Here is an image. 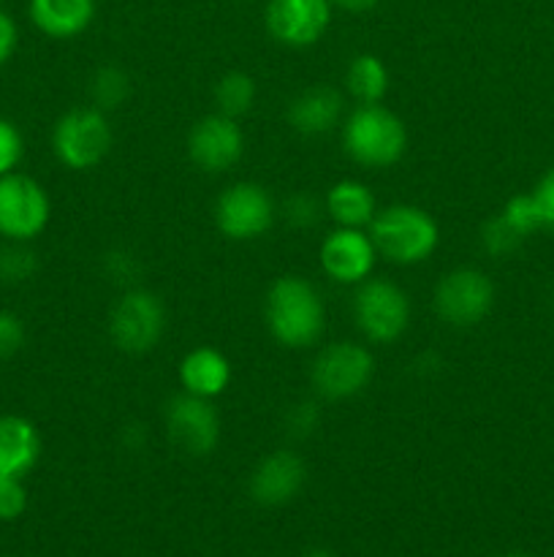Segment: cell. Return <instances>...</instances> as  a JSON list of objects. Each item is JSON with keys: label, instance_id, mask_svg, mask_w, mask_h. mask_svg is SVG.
<instances>
[{"label": "cell", "instance_id": "13", "mask_svg": "<svg viewBox=\"0 0 554 557\" xmlns=\"http://www.w3.org/2000/svg\"><path fill=\"white\" fill-rule=\"evenodd\" d=\"M266 30L286 47H313L331 22V0H269Z\"/></svg>", "mask_w": 554, "mask_h": 557}, {"label": "cell", "instance_id": "36", "mask_svg": "<svg viewBox=\"0 0 554 557\" xmlns=\"http://www.w3.org/2000/svg\"><path fill=\"white\" fill-rule=\"evenodd\" d=\"M304 557H331V555L326 553V549H310V553L304 555Z\"/></svg>", "mask_w": 554, "mask_h": 557}, {"label": "cell", "instance_id": "26", "mask_svg": "<svg viewBox=\"0 0 554 557\" xmlns=\"http://www.w3.org/2000/svg\"><path fill=\"white\" fill-rule=\"evenodd\" d=\"M500 215L521 234V237H530L532 232L541 228V215H538V207L532 194H521V196H511L505 201V207L500 210Z\"/></svg>", "mask_w": 554, "mask_h": 557}, {"label": "cell", "instance_id": "1", "mask_svg": "<svg viewBox=\"0 0 554 557\" xmlns=\"http://www.w3.org/2000/svg\"><path fill=\"white\" fill-rule=\"evenodd\" d=\"M264 319L269 335L286 348H307L324 335V299L304 277H277L266 292Z\"/></svg>", "mask_w": 554, "mask_h": 557}, {"label": "cell", "instance_id": "5", "mask_svg": "<svg viewBox=\"0 0 554 557\" xmlns=\"http://www.w3.org/2000/svg\"><path fill=\"white\" fill-rule=\"evenodd\" d=\"M353 319L362 335L373 343H394L411 324V299L386 277H367L353 297Z\"/></svg>", "mask_w": 554, "mask_h": 557}, {"label": "cell", "instance_id": "30", "mask_svg": "<svg viewBox=\"0 0 554 557\" xmlns=\"http://www.w3.org/2000/svg\"><path fill=\"white\" fill-rule=\"evenodd\" d=\"M22 346H25V324L20 315L0 310V362L14 357Z\"/></svg>", "mask_w": 554, "mask_h": 557}, {"label": "cell", "instance_id": "18", "mask_svg": "<svg viewBox=\"0 0 554 557\" xmlns=\"http://www.w3.org/2000/svg\"><path fill=\"white\" fill-rule=\"evenodd\" d=\"M179 384L188 395L212 400V397L223 395L231 384V364L215 348H193L179 362Z\"/></svg>", "mask_w": 554, "mask_h": 557}, {"label": "cell", "instance_id": "29", "mask_svg": "<svg viewBox=\"0 0 554 557\" xmlns=\"http://www.w3.org/2000/svg\"><path fill=\"white\" fill-rule=\"evenodd\" d=\"M103 270H106L112 283L130 286V283H136V277H139L141 264L134 253H128V250H112V253L106 256V261H103Z\"/></svg>", "mask_w": 554, "mask_h": 557}, {"label": "cell", "instance_id": "6", "mask_svg": "<svg viewBox=\"0 0 554 557\" xmlns=\"http://www.w3.org/2000/svg\"><path fill=\"white\" fill-rule=\"evenodd\" d=\"M166 332V308L155 292L128 288L109 313V337L125 354H147Z\"/></svg>", "mask_w": 554, "mask_h": 557}, {"label": "cell", "instance_id": "10", "mask_svg": "<svg viewBox=\"0 0 554 557\" xmlns=\"http://www.w3.org/2000/svg\"><path fill=\"white\" fill-rule=\"evenodd\" d=\"M215 223L228 239L248 243L264 237L275 223V201L259 183H234L217 196Z\"/></svg>", "mask_w": 554, "mask_h": 557}, {"label": "cell", "instance_id": "14", "mask_svg": "<svg viewBox=\"0 0 554 557\" xmlns=\"http://www.w3.org/2000/svg\"><path fill=\"white\" fill-rule=\"evenodd\" d=\"M375 259H378V248L373 237L364 234V228L337 226L335 232L326 234L320 245V267L331 281L342 286H358L367 281Z\"/></svg>", "mask_w": 554, "mask_h": 557}, {"label": "cell", "instance_id": "15", "mask_svg": "<svg viewBox=\"0 0 554 557\" xmlns=\"http://www.w3.org/2000/svg\"><path fill=\"white\" fill-rule=\"evenodd\" d=\"M307 468L293 451H272L250 476V495L264 506H282L304 487Z\"/></svg>", "mask_w": 554, "mask_h": 557}, {"label": "cell", "instance_id": "19", "mask_svg": "<svg viewBox=\"0 0 554 557\" xmlns=\"http://www.w3.org/2000/svg\"><path fill=\"white\" fill-rule=\"evenodd\" d=\"M30 20L43 36L74 38L90 27L96 16V0H30Z\"/></svg>", "mask_w": 554, "mask_h": 557}, {"label": "cell", "instance_id": "32", "mask_svg": "<svg viewBox=\"0 0 554 557\" xmlns=\"http://www.w3.org/2000/svg\"><path fill=\"white\" fill-rule=\"evenodd\" d=\"M27 509V490L22 479L0 482V520H16Z\"/></svg>", "mask_w": 554, "mask_h": 557}, {"label": "cell", "instance_id": "25", "mask_svg": "<svg viewBox=\"0 0 554 557\" xmlns=\"http://www.w3.org/2000/svg\"><path fill=\"white\" fill-rule=\"evenodd\" d=\"M27 243H11L9 248L0 250V277L9 283H22L27 277H33L38 261L36 253L30 248H25Z\"/></svg>", "mask_w": 554, "mask_h": 557}, {"label": "cell", "instance_id": "11", "mask_svg": "<svg viewBox=\"0 0 554 557\" xmlns=\"http://www.w3.org/2000/svg\"><path fill=\"white\" fill-rule=\"evenodd\" d=\"M168 441L190 457H204L221 441V417L210 400L182 392L166 406Z\"/></svg>", "mask_w": 554, "mask_h": 557}, {"label": "cell", "instance_id": "35", "mask_svg": "<svg viewBox=\"0 0 554 557\" xmlns=\"http://www.w3.org/2000/svg\"><path fill=\"white\" fill-rule=\"evenodd\" d=\"M380 0H331V5L348 11V14H364V11H373Z\"/></svg>", "mask_w": 554, "mask_h": 557}, {"label": "cell", "instance_id": "20", "mask_svg": "<svg viewBox=\"0 0 554 557\" xmlns=\"http://www.w3.org/2000/svg\"><path fill=\"white\" fill-rule=\"evenodd\" d=\"M324 210L329 212L337 226L364 228L373 223L378 207H375V196L367 185L358 180H340L326 194Z\"/></svg>", "mask_w": 554, "mask_h": 557}, {"label": "cell", "instance_id": "22", "mask_svg": "<svg viewBox=\"0 0 554 557\" xmlns=\"http://www.w3.org/2000/svg\"><path fill=\"white\" fill-rule=\"evenodd\" d=\"M255 96H259V90H255L253 76L244 74V71H226L215 85L217 112L234 120H239L253 109Z\"/></svg>", "mask_w": 554, "mask_h": 557}, {"label": "cell", "instance_id": "8", "mask_svg": "<svg viewBox=\"0 0 554 557\" xmlns=\"http://www.w3.org/2000/svg\"><path fill=\"white\" fill-rule=\"evenodd\" d=\"M375 359L358 343H331L315 357L310 381L326 400H348L364 392L373 381Z\"/></svg>", "mask_w": 554, "mask_h": 557}, {"label": "cell", "instance_id": "7", "mask_svg": "<svg viewBox=\"0 0 554 557\" xmlns=\"http://www.w3.org/2000/svg\"><path fill=\"white\" fill-rule=\"evenodd\" d=\"M52 205L41 183L20 172L0 177V237L30 243L47 228Z\"/></svg>", "mask_w": 554, "mask_h": 557}, {"label": "cell", "instance_id": "16", "mask_svg": "<svg viewBox=\"0 0 554 557\" xmlns=\"http://www.w3.org/2000/svg\"><path fill=\"white\" fill-rule=\"evenodd\" d=\"M41 457V435L25 417H0V482L25 479Z\"/></svg>", "mask_w": 554, "mask_h": 557}, {"label": "cell", "instance_id": "28", "mask_svg": "<svg viewBox=\"0 0 554 557\" xmlns=\"http://www.w3.org/2000/svg\"><path fill=\"white\" fill-rule=\"evenodd\" d=\"M22 156H25V141H22L20 128L11 120L0 117V177L14 172Z\"/></svg>", "mask_w": 554, "mask_h": 557}, {"label": "cell", "instance_id": "27", "mask_svg": "<svg viewBox=\"0 0 554 557\" xmlns=\"http://www.w3.org/2000/svg\"><path fill=\"white\" fill-rule=\"evenodd\" d=\"M320 210H324V205H320L315 196L293 194L288 196L286 205H282V218H286L288 226L293 228H313L315 223L320 221Z\"/></svg>", "mask_w": 554, "mask_h": 557}, {"label": "cell", "instance_id": "23", "mask_svg": "<svg viewBox=\"0 0 554 557\" xmlns=\"http://www.w3.org/2000/svg\"><path fill=\"white\" fill-rule=\"evenodd\" d=\"M130 96V76L117 65H101L92 74L90 82V98L92 107L101 112H112V109L123 107Z\"/></svg>", "mask_w": 554, "mask_h": 557}, {"label": "cell", "instance_id": "12", "mask_svg": "<svg viewBox=\"0 0 554 557\" xmlns=\"http://www.w3.org/2000/svg\"><path fill=\"white\" fill-rule=\"evenodd\" d=\"M244 152V136L237 120L215 112L201 117L188 134V156L201 172L221 174L237 166Z\"/></svg>", "mask_w": 554, "mask_h": 557}, {"label": "cell", "instance_id": "4", "mask_svg": "<svg viewBox=\"0 0 554 557\" xmlns=\"http://www.w3.org/2000/svg\"><path fill=\"white\" fill-rule=\"evenodd\" d=\"M112 125H109L106 112L96 107L71 109L54 123L52 131V150L63 166L85 172V169L98 166L112 150Z\"/></svg>", "mask_w": 554, "mask_h": 557}, {"label": "cell", "instance_id": "17", "mask_svg": "<svg viewBox=\"0 0 554 557\" xmlns=\"http://www.w3.org/2000/svg\"><path fill=\"white\" fill-rule=\"evenodd\" d=\"M342 120V96L329 85L307 87L288 103V123L304 136L329 134Z\"/></svg>", "mask_w": 554, "mask_h": 557}, {"label": "cell", "instance_id": "21", "mask_svg": "<svg viewBox=\"0 0 554 557\" xmlns=\"http://www.w3.org/2000/svg\"><path fill=\"white\" fill-rule=\"evenodd\" d=\"M345 87L358 103H380L389 92V69L378 54H356L345 71Z\"/></svg>", "mask_w": 554, "mask_h": 557}, {"label": "cell", "instance_id": "2", "mask_svg": "<svg viewBox=\"0 0 554 557\" xmlns=\"http://www.w3.org/2000/svg\"><path fill=\"white\" fill-rule=\"evenodd\" d=\"M369 237L380 256L402 267L427 261L440 243V228L427 210L416 205H391L375 212Z\"/></svg>", "mask_w": 554, "mask_h": 557}, {"label": "cell", "instance_id": "37", "mask_svg": "<svg viewBox=\"0 0 554 557\" xmlns=\"http://www.w3.org/2000/svg\"><path fill=\"white\" fill-rule=\"evenodd\" d=\"M552 313H554V288H552Z\"/></svg>", "mask_w": 554, "mask_h": 557}, {"label": "cell", "instance_id": "31", "mask_svg": "<svg viewBox=\"0 0 554 557\" xmlns=\"http://www.w3.org/2000/svg\"><path fill=\"white\" fill-rule=\"evenodd\" d=\"M318 422L320 411L315 403H297V406H291V411H288L286 430L291 438H307V435H313V430L318 428Z\"/></svg>", "mask_w": 554, "mask_h": 557}, {"label": "cell", "instance_id": "9", "mask_svg": "<svg viewBox=\"0 0 554 557\" xmlns=\"http://www.w3.org/2000/svg\"><path fill=\"white\" fill-rule=\"evenodd\" d=\"M494 305V286L487 272L476 267H459L440 277L435 286V310L456 330L481 324Z\"/></svg>", "mask_w": 554, "mask_h": 557}, {"label": "cell", "instance_id": "34", "mask_svg": "<svg viewBox=\"0 0 554 557\" xmlns=\"http://www.w3.org/2000/svg\"><path fill=\"white\" fill-rule=\"evenodd\" d=\"M16 44H20V30H16V22L0 9V65L9 63L11 54H14Z\"/></svg>", "mask_w": 554, "mask_h": 557}, {"label": "cell", "instance_id": "24", "mask_svg": "<svg viewBox=\"0 0 554 557\" xmlns=\"http://www.w3.org/2000/svg\"><path fill=\"white\" fill-rule=\"evenodd\" d=\"M525 239L527 237H521V234L516 232L503 215L489 218L481 228L483 250H487L489 256H494V259H505V256H511L521 243H525Z\"/></svg>", "mask_w": 554, "mask_h": 557}, {"label": "cell", "instance_id": "38", "mask_svg": "<svg viewBox=\"0 0 554 557\" xmlns=\"http://www.w3.org/2000/svg\"><path fill=\"white\" fill-rule=\"evenodd\" d=\"M508 557H527V555H508Z\"/></svg>", "mask_w": 554, "mask_h": 557}, {"label": "cell", "instance_id": "3", "mask_svg": "<svg viewBox=\"0 0 554 557\" xmlns=\"http://www.w3.org/2000/svg\"><path fill=\"white\" fill-rule=\"evenodd\" d=\"M342 145L362 166L386 169L405 156L407 128L391 109L380 103H358L342 125Z\"/></svg>", "mask_w": 554, "mask_h": 557}, {"label": "cell", "instance_id": "33", "mask_svg": "<svg viewBox=\"0 0 554 557\" xmlns=\"http://www.w3.org/2000/svg\"><path fill=\"white\" fill-rule=\"evenodd\" d=\"M532 199H536L538 215H541V228L554 232V166L538 180L536 190H532Z\"/></svg>", "mask_w": 554, "mask_h": 557}]
</instances>
